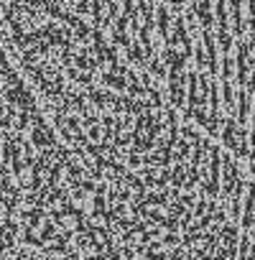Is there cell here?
<instances>
[{
	"label": "cell",
	"mask_w": 255,
	"mask_h": 260,
	"mask_svg": "<svg viewBox=\"0 0 255 260\" xmlns=\"http://www.w3.org/2000/svg\"><path fill=\"white\" fill-rule=\"evenodd\" d=\"M3 260H255V3L3 0Z\"/></svg>",
	"instance_id": "6da1fadb"
}]
</instances>
